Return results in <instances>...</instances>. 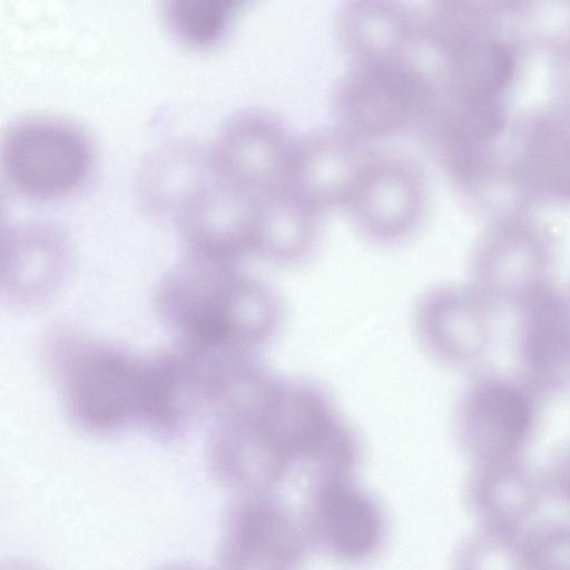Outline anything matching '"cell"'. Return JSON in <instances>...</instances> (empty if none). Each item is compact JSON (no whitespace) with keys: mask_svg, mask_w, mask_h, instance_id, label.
Returning a JSON list of instances; mask_svg holds the SVG:
<instances>
[{"mask_svg":"<svg viewBox=\"0 0 570 570\" xmlns=\"http://www.w3.org/2000/svg\"><path fill=\"white\" fill-rule=\"evenodd\" d=\"M234 264L187 256L161 278L156 308L179 343L248 353L275 334L276 295Z\"/></svg>","mask_w":570,"mask_h":570,"instance_id":"obj_1","label":"cell"},{"mask_svg":"<svg viewBox=\"0 0 570 570\" xmlns=\"http://www.w3.org/2000/svg\"><path fill=\"white\" fill-rule=\"evenodd\" d=\"M420 38L439 58L438 92L505 101L527 51L514 32L511 1H446L429 9Z\"/></svg>","mask_w":570,"mask_h":570,"instance_id":"obj_2","label":"cell"},{"mask_svg":"<svg viewBox=\"0 0 570 570\" xmlns=\"http://www.w3.org/2000/svg\"><path fill=\"white\" fill-rule=\"evenodd\" d=\"M48 355L73 423L94 433L138 423L144 357L73 333L55 336Z\"/></svg>","mask_w":570,"mask_h":570,"instance_id":"obj_3","label":"cell"},{"mask_svg":"<svg viewBox=\"0 0 570 570\" xmlns=\"http://www.w3.org/2000/svg\"><path fill=\"white\" fill-rule=\"evenodd\" d=\"M91 161L87 136L65 120L18 119L1 137L2 173L16 191L28 197L52 198L69 194L87 178Z\"/></svg>","mask_w":570,"mask_h":570,"instance_id":"obj_4","label":"cell"},{"mask_svg":"<svg viewBox=\"0 0 570 570\" xmlns=\"http://www.w3.org/2000/svg\"><path fill=\"white\" fill-rule=\"evenodd\" d=\"M435 83L407 58L354 63L341 80L335 105L342 127L360 139L400 131L429 116Z\"/></svg>","mask_w":570,"mask_h":570,"instance_id":"obj_5","label":"cell"},{"mask_svg":"<svg viewBox=\"0 0 570 570\" xmlns=\"http://www.w3.org/2000/svg\"><path fill=\"white\" fill-rule=\"evenodd\" d=\"M307 546L301 519L275 492L234 495L215 570H301Z\"/></svg>","mask_w":570,"mask_h":570,"instance_id":"obj_6","label":"cell"},{"mask_svg":"<svg viewBox=\"0 0 570 570\" xmlns=\"http://www.w3.org/2000/svg\"><path fill=\"white\" fill-rule=\"evenodd\" d=\"M301 521L308 544L345 564L372 560L387 534L383 508L352 476L308 484Z\"/></svg>","mask_w":570,"mask_h":570,"instance_id":"obj_7","label":"cell"},{"mask_svg":"<svg viewBox=\"0 0 570 570\" xmlns=\"http://www.w3.org/2000/svg\"><path fill=\"white\" fill-rule=\"evenodd\" d=\"M256 203V195L215 174L175 217L187 256L235 263L253 250Z\"/></svg>","mask_w":570,"mask_h":570,"instance_id":"obj_8","label":"cell"},{"mask_svg":"<svg viewBox=\"0 0 570 570\" xmlns=\"http://www.w3.org/2000/svg\"><path fill=\"white\" fill-rule=\"evenodd\" d=\"M294 141L263 111H243L218 131L210 154L215 174L259 196L286 183Z\"/></svg>","mask_w":570,"mask_h":570,"instance_id":"obj_9","label":"cell"},{"mask_svg":"<svg viewBox=\"0 0 570 570\" xmlns=\"http://www.w3.org/2000/svg\"><path fill=\"white\" fill-rule=\"evenodd\" d=\"M425 199L423 177L413 164L395 156L371 157L346 208L365 237L390 243L415 228Z\"/></svg>","mask_w":570,"mask_h":570,"instance_id":"obj_10","label":"cell"},{"mask_svg":"<svg viewBox=\"0 0 570 570\" xmlns=\"http://www.w3.org/2000/svg\"><path fill=\"white\" fill-rule=\"evenodd\" d=\"M508 138L517 171L537 204L570 203V116L549 105L513 116Z\"/></svg>","mask_w":570,"mask_h":570,"instance_id":"obj_11","label":"cell"},{"mask_svg":"<svg viewBox=\"0 0 570 570\" xmlns=\"http://www.w3.org/2000/svg\"><path fill=\"white\" fill-rule=\"evenodd\" d=\"M370 158L343 127L316 131L294 141L285 184L321 213L346 207Z\"/></svg>","mask_w":570,"mask_h":570,"instance_id":"obj_12","label":"cell"},{"mask_svg":"<svg viewBox=\"0 0 570 570\" xmlns=\"http://www.w3.org/2000/svg\"><path fill=\"white\" fill-rule=\"evenodd\" d=\"M69 265L62 230L38 219L8 226L0 240L1 291L10 301L35 302L58 287Z\"/></svg>","mask_w":570,"mask_h":570,"instance_id":"obj_13","label":"cell"},{"mask_svg":"<svg viewBox=\"0 0 570 570\" xmlns=\"http://www.w3.org/2000/svg\"><path fill=\"white\" fill-rule=\"evenodd\" d=\"M531 424L527 399L513 387L485 383L464 397L458 415L462 445L476 463L512 459Z\"/></svg>","mask_w":570,"mask_h":570,"instance_id":"obj_14","label":"cell"},{"mask_svg":"<svg viewBox=\"0 0 570 570\" xmlns=\"http://www.w3.org/2000/svg\"><path fill=\"white\" fill-rule=\"evenodd\" d=\"M215 175L210 147L190 137L161 141L146 154L137 174L141 209L176 217L189 197Z\"/></svg>","mask_w":570,"mask_h":570,"instance_id":"obj_15","label":"cell"},{"mask_svg":"<svg viewBox=\"0 0 570 570\" xmlns=\"http://www.w3.org/2000/svg\"><path fill=\"white\" fill-rule=\"evenodd\" d=\"M542 480L510 460L478 463L464 500L476 525L523 533L543 499Z\"/></svg>","mask_w":570,"mask_h":570,"instance_id":"obj_16","label":"cell"},{"mask_svg":"<svg viewBox=\"0 0 570 570\" xmlns=\"http://www.w3.org/2000/svg\"><path fill=\"white\" fill-rule=\"evenodd\" d=\"M337 18L338 38L354 63L404 59L417 39V22L394 2H350Z\"/></svg>","mask_w":570,"mask_h":570,"instance_id":"obj_17","label":"cell"},{"mask_svg":"<svg viewBox=\"0 0 570 570\" xmlns=\"http://www.w3.org/2000/svg\"><path fill=\"white\" fill-rule=\"evenodd\" d=\"M321 214L286 184L257 196L253 250L275 263L301 261L316 244Z\"/></svg>","mask_w":570,"mask_h":570,"instance_id":"obj_18","label":"cell"},{"mask_svg":"<svg viewBox=\"0 0 570 570\" xmlns=\"http://www.w3.org/2000/svg\"><path fill=\"white\" fill-rule=\"evenodd\" d=\"M450 289L426 291L414 312V326L426 352L440 360H454L469 348L465 303Z\"/></svg>","mask_w":570,"mask_h":570,"instance_id":"obj_19","label":"cell"},{"mask_svg":"<svg viewBox=\"0 0 570 570\" xmlns=\"http://www.w3.org/2000/svg\"><path fill=\"white\" fill-rule=\"evenodd\" d=\"M511 19L527 51L554 56L570 49V0L512 1Z\"/></svg>","mask_w":570,"mask_h":570,"instance_id":"obj_20","label":"cell"},{"mask_svg":"<svg viewBox=\"0 0 570 570\" xmlns=\"http://www.w3.org/2000/svg\"><path fill=\"white\" fill-rule=\"evenodd\" d=\"M235 6L232 0H164L160 16L177 39L190 46L206 47L224 35Z\"/></svg>","mask_w":570,"mask_h":570,"instance_id":"obj_21","label":"cell"},{"mask_svg":"<svg viewBox=\"0 0 570 570\" xmlns=\"http://www.w3.org/2000/svg\"><path fill=\"white\" fill-rule=\"evenodd\" d=\"M523 534L476 525L454 549L451 570H527Z\"/></svg>","mask_w":570,"mask_h":570,"instance_id":"obj_22","label":"cell"},{"mask_svg":"<svg viewBox=\"0 0 570 570\" xmlns=\"http://www.w3.org/2000/svg\"><path fill=\"white\" fill-rule=\"evenodd\" d=\"M527 570H570V522L558 521L523 534Z\"/></svg>","mask_w":570,"mask_h":570,"instance_id":"obj_23","label":"cell"},{"mask_svg":"<svg viewBox=\"0 0 570 570\" xmlns=\"http://www.w3.org/2000/svg\"><path fill=\"white\" fill-rule=\"evenodd\" d=\"M551 62V104L570 116V49L552 56Z\"/></svg>","mask_w":570,"mask_h":570,"instance_id":"obj_24","label":"cell"},{"mask_svg":"<svg viewBox=\"0 0 570 570\" xmlns=\"http://www.w3.org/2000/svg\"><path fill=\"white\" fill-rule=\"evenodd\" d=\"M541 480L546 495L570 508V451L559 458Z\"/></svg>","mask_w":570,"mask_h":570,"instance_id":"obj_25","label":"cell"},{"mask_svg":"<svg viewBox=\"0 0 570 570\" xmlns=\"http://www.w3.org/2000/svg\"><path fill=\"white\" fill-rule=\"evenodd\" d=\"M1 570H42V569L31 562L16 560V561H10L9 563H7Z\"/></svg>","mask_w":570,"mask_h":570,"instance_id":"obj_26","label":"cell"},{"mask_svg":"<svg viewBox=\"0 0 570 570\" xmlns=\"http://www.w3.org/2000/svg\"><path fill=\"white\" fill-rule=\"evenodd\" d=\"M155 570H198L195 567L184 564V563H169L161 567H158Z\"/></svg>","mask_w":570,"mask_h":570,"instance_id":"obj_27","label":"cell"}]
</instances>
